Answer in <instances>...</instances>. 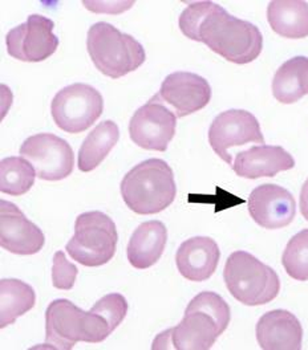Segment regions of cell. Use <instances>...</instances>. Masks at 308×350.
<instances>
[{"label": "cell", "instance_id": "cell-1", "mask_svg": "<svg viewBox=\"0 0 308 350\" xmlns=\"http://www.w3.org/2000/svg\"><path fill=\"white\" fill-rule=\"evenodd\" d=\"M179 29L190 40L206 44L234 64L253 63L262 52L264 36L258 27L231 16L213 1L189 4L179 16Z\"/></svg>", "mask_w": 308, "mask_h": 350}, {"label": "cell", "instance_id": "cell-2", "mask_svg": "<svg viewBox=\"0 0 308 350\" xmlns=\"http://www.w3.org/2000/svg\"><path fill=\"white\" fill-rule=\"evenodd\" d=\"M229 304L214 292H201L186 308L182 321L158 334L153 349L207 350L227 329Z\"/></svg>", "mask_w": 308, "mask_h": 350}, {"label": "cell", "instance_id": "cell-3", "mask_svg": "<svg viewBox=\"0 0 308 350\" xmlns=\"http://www.w3.org/2000/svg\"><path fill=\"white\" fill-rule=\"evenodd\" d=\"M120 190L125 204L140 215H153L166 210L177 194L173 170L159 158L136 165L124 176Z\"/></svg>", "mask_w": 308, "mask_h": 350}, {"label": "cell", "instance_id": "cell-4", "mask_svg": "<svg viewBox=\"0 0 308 350\" xmlns=\"http://www.w3.org/2000/svg\"><path fill=\"white\" fill-rule=\"evenodd\" d=\"M110 336L104 319L94 310L84 312L66 299L52 301L45 310V347L72 349L77 342L97 344Z\"/></svg>", "mask_w": 308, "mask_h": 350}, {"label": "cell", "instance_id": "cell-5", "mask_svg": "<svg viewBox=\"0 0 308 350\" xmlns=\"http://www.w3.org/2000/svg\"><path fill=\"white\" fill-rule=\"evenodd\" d=\"M87 48L96 69L113 80L134 72L146 60L141 43L110 23H96L89 28Z\"/></svg>", "mask_w": 308, "mask_h": 350}, {"label": "cell", "instance_id": "cell-6", "mask_svg": "<svg viewBox=\"0 0 308 350\" xmlns=\"http://www.w3.org/2000/svg\"><path fill=\"white\" fill-rule=\"evenodd\" d=\"M223 280L230 295L247 306L268 304L281 291L278 273L246 251H235L227 258Z\"/></svg>", "mask_w": 308, "mask_h": 350}, {"label": "cell", "instance_id": "cell-7", "mask_svg": "<svg viewBox=\"0 0 308 350\" xmlns=\"http://www.w3.org/2000/svg\"><path fill=\"white\" fill-rule=\"evenodd\" d=\"M118 234L112 219L101 211L80 214L75 223V235L66 243V252L84 267L110 262L117 248Z\"/></svg>", "mask_w": 308, "mask_h": 350}, {"label": "cell", "instance_id": "cell-8", "mask_svg": "<svg viewBox=\"0 0 308 350\" xmlns=\"http://www.w3.org/2000/svg\"><path fill=\"white\" fill-rule=\"evenodd\" d=\"M104 98L90 85L77 83L63 88L51 103L53 122L62 131L79 134L89 129L103 114Z\"/></svg>", "mask_w": 308, "mask_h": 350}, {"label": "cell", "instance_id": "cell-9", "mask_svg": "<svg viewBox=\"0 0 308 350\" xmlns=\"http://www.w3.org/2000/svg\"><path fill=\"white\" fill-rule=\"evenodd\" d=\"M19 153L34 166L36 176L43 180L66 179L75 167V154L70 145L51 133L28 137Z\"/></svg>", "mask_w": 308, "mask_h": 350}, {"label": "cell", "instance_id": "cell-10", "mask_svg": "<svg viewBox=\"0 0 308 350\" xmlns=\"http://www.w3.org/2000/svg\"><path fill=\"white\" fill-rule=\"evenodd\" d=\"M177 116L157 94L134 111L129 122V135L133 142L154 152H166L176 134Z\"/></svg>", "mask_w": 308, "mask_h": 350}, {"label": "cell", "instance_id": "cell-11", "mask_svg": "<svg viewBox=\"0 0 308 350\" xmlns=\"http://www.w3.org/2000/svg\"><path fill=\"white\" fill-rule=\"evenodd\" d=\"M55 23L42 15H29L27 22L12 28L7 36V52L11 57L25 63H40L51 57L59 39L53 33Z\"/></svg>", "mask_w": 308, "mask_h": 350}, {"label": "cell", "instance_id": "cell-12", "mask_svg": "<svg viewBox=\"0 0 308 350\" xmlns=\"http://www.w3.org/2000/svg\"><path fill=\"white\" fill-rule=\"evenodd\" d=\"M209 142L220 159L233 165L230 149L247 144H264L259 121L247 110H226L218 114L209 129Z\"/></svg>", "mask_w": 308, "mask_h": 350}, {"label": "cell", "instance_id": "cell-13", "mask_svg": "<svg viewBox=\"0 0 308 350\" xmlns=\"http://www.w3.org/2000/svg\"><path fill=\"white\" fill-rule=\"evenodd\" d=\"M158 98L177 117L182 118L203 109L211 100V87L206 79L190 72H175L165 77Z\"/></svg>", "mask_w": 308, "mask_h": 350}, {"label": "cell", "instance_id": "cell-14", "mask_svg": "<svg viewBox=\"0 0 308 350\" xmlns=\"http://www.w3.org/2000/svg\"><path fill=\"white\" fill-rule=\"evenodd\" d=\"M43 231L27 218L21 208L5 200H0V245L16 255H35L44 247Z\"/></svg>", "mask_w": 308, "mask_h": 350}, {"label": "cell", "instance_id": "cell-15", "mask_svg": "<svg viewBox=\"0 0 308 350\" xmlns=\"http://www.w3.org/2000/svg\"><path fill=\"white\" fill-rule=\"evenodd\" d=\"M247 204L253 220L266 230L286 227L296 214V202L292 194L285 187L272 183L255 187Z\"/></svg>", "mask_w": 308, "mask_h": 350}, {"label": "cell", "instance_id": "cell-16", "mask_svg": "<svg viewBox=\"0 0 308 350\" xmlns=\"http://www.w3.org/2000/svg\"><path fill=\"white\" fill-rule=\"evenodd\" d=\"M257 340L264 350H299L302 349L303 328L295 314L285 309H275L259 319Z\"/></svg>", "mask_w": 308, "mask_h": 350}, {"label": "cell", "instance_id": "cell-17", "mask_svg": "<svg viewBox=\"0 0 308 350\" xmlns=\"http://www.w3.org/2000/svg\"><path fill=\"white\" fill-rule=\"evenodd\" d=\"M220 258V247L216 241L207 237H196L183 241L177 250V268L190 282H206L214 275Z\"/></svg>", "mask_w": 308, "mask_h": 350}, {"label": "cell", "instance_id": "cell-18", "mask_svg": "<svg viewBox=\"0 0 308 350\" xmlns=\"http://www.w3.org/2000/svg\"><path fill=\"white\" fill-rule=\"evenodd\" d=\"M231 167L241 178L258 179L294 169L295 159L282 146L259 145L237 153Z\"/></svg>", "mask_w": 308, "mask_h": 350}, {"label": "cell", "instance_id": "cell-19", "mask_svg": "<svg viewBox=\"0 0 308 350\" xmlns=\"http://www.w3.org/2000/svg\"><path fill=\"white\" fill-rule=\"evenodd\" d=\"M168 241V230L159 220H149L141 223L132 234L127 256L131 265L137 269H148L164 254Z\"/></svg>", "mask_w": 308, "mask_h": 350}, {"label": "cell", "instance_id": "cell-20", "mask_svg": "<svg viewBox=\"0 0 308 350\" xmlns=\"http://www.w3.org/2000/svg\"><path fill=\"white\" fill-rule=\"evenodd\" d=\"M271 29L287 39L308 36V3L302 0H274L267 7Z\"/></svg>", "mask_w": 308, "mask_h": 350}, {"label": "cell", "instance_id": "cell-21", "mask_svg": "<svg viewBox=\"0 0 308 350\" xmlns=\"http://www.w3.org/2000/svg\"><path fill=\"white\" fill-rule=\"evenodd\" d=\"M272 94L282 104H295L308 94V59L296 56L275 72Z\"/></svg>", "mask_w": 308, "mask_h": 350}, {"label": "cell", "instance_id": "cell-22", "mask_svg": "<svg viewBox=\"0 0 308 350\" xmlns=\"http://www.w3.org/2000/svg\"><path fill=\"white\" fill-rule=\"evenodd\" d=\"M120 131L116 122L104 121L99 124L84 139L80 150L77 166L83 173L93 172L108 157L110 150L117 145Z\"/></svg>", "mask_w": 308, "mask_h": 350}, {"label": "cell", "instance_id": "cell-23", "mask_svg": "<svg viewBox=\"0 0 308 350\" xmlns=\"http://www.w3.org/2000/svg\"><path fill=\"white\" fill-rule=\"evenodd\" d=\"M36 303V293L31 285L18 279L0 282V328L12 325Z\"/></svg>", "mask_w": 308, "mask_h": 350}, {"label": "cell", "instance_id": "cell-24", "mask_svg": "<svg viewBox=\"0 0 308 350\" xmlns=\"http://www.w3.org/2000/svg\"><path fill=\"white\" fill-rule=\"evenodd\" d=\"M36 178L34 166L23 157H7L0 161V191L11 197L28 193Z\"/></svg>", "mask_w": 308, "mask_h": 350}, {"label": "cell", "instance_id": "cell-25", "mask_svg": "<svg viewBox=\"0 0 308 350\" xmlns=\"http://www.w3.org/2000/svg\"><path fill=\"white\" fill-rule=\"evenodd\" d=\"M287 275L298 282L308 280V228L294 235L282 255Z\"/></svg>", "mask_w": 308, "mask_h": 350}, {"label": "cell", "instance_id": "cell-26", "mask_svg": "<svg viewBox=\"0 0 308 350\" xmlns=\"http://www.w3.org/2000/svg\"><path fill=\"white\" fill-rule=\"evenodd\" d=\"M52 284L57 289L69 291L77 279L79 269L75 264L66 260L63 251H57L52 260Z\"/></svg>", "mask_w": 308, "mask_h": 350}, {"label": "cell", "instance_id": "cell-27", "mask_svg": "<svg viewBox=\"0 0 308 350\" xmlns=\"http://www.w3.org/2000/svg\"><path fill=\"white\" fill-rule=\"evenodd\" d=\"M299 206H300V213H302L303 218L306 219L308 221V179L305 182V185L302 187Z\"/></svg>", "mask_w": 308, "mask_h": 350}]
</instances>
